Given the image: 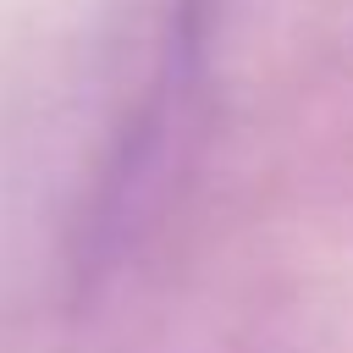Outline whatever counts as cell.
<instances>
[{
	"instance_id": "6da1fadb",
	"label": "cell",
	"mask_w": 353,
	"mask_h": 353,
	"mask_svg": "<svg viewBox=\"0 0 353 353\" xmlns=\"http://www.w3.org/2000/svg\"><path fill=\"white\" fill-rule=\"evenodd\" d=\"M193 88H199V39H193V22H176L154 61V77L143 83L138 105L127 110V121L99 165L94 199L83 210V226H77V281L83 287L99 281L110 265H121V254L143 237V226L165 204V188L188 149Z\"/></svg>"
}]
</instances>
